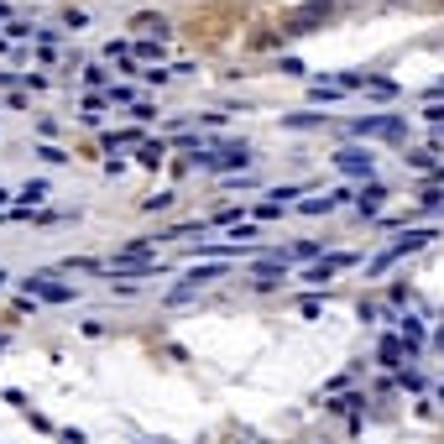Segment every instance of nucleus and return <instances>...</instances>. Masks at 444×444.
I'll list each match as a JSON object with an SVG mask.
<instances>
[{"label":"nucleus","mask_w":444,"mask_h":444,"mask_svg":"<svg viewBox=\"0 0 444 444\" xmlns=\"http://www.w3.org/2000/svg\"><path fill=\"white\" fill-rule=\"evenodd\" d=\"M439 230H408V235H402V240H392V246H387V251H376V257L366 262V272L376 277V272H387V267H392V262H402V257H408V251H419V246H428V240H434Z\"/></svg>","instance_id":"1"},{"label":"nucleus","mask_w":444,"mask_h":444,"mask_svg":"<svg viewBox=\"0 0 444 444\" xmlns=\"http://www.w3.org/2000/svg\"><path fill=\"white\" fill-rule=\"evenodd\" d=\"M21 293H26V298H47V303H69L74 298V288H69V282H52V272L21 277Z\"/></svg>","instance_id":"2"},{"label":"nucleus","mask_w":444,"mask_h":444,"mask_svg":"<svg viewBox=\"0 0 444 444\" xmlns=\"http://www.w3.org/2000/svg\"><path fill=\"white\" fill-rule=\"evenodd\" d=\"M194 163H204V168H246L251 163V146L246 141H220L214 152H199Z\"/></svg>","instance_id":"3"},{"label":"nucleus","mask_w":444,"mask_h":444,"mask_svg":"<svg viewBox=\"0 0 444 444\" xmlns=\"http://www.w3.org/2000/svg\"><path fill=\"white\" fill-rule=\"evenodd\" d=\"M351 131H356V136H387V141H397L402 136V120L397 115H361V120H351Z\"/></svg>","instance_id":"4"},{"label":"nucleus","mask_w":444,"mask_h":444,"mask_svg":"<svg viewBox=\"0 0 444 444\" xmlns=\"http://www.w3.org/2000/svg\"><path fill=\"white\" fill-rule=\"evenodd\" d=\"M334 168H340V173H351V178H371V173H376V152L345 146V152H334Z\"/></svg>","instance_id":"5"},{"label":"nucleus","mask_w":444,"mask_h":444,"mask_svg":"<svg viewBox=\"0 0 444 444\" xmlns=\"http://www.w3.org/2000/svg\"><path fill=\"white\" fill-rule=\"evenodd\" d=\"M356 262H361V257H351V251H340V257H319V262L303 272V282H314V288H319V282H329L334 272H345V267H356Z\"/></svg>","instance_id":"6"},{"label":"nucleus","mask_w":444,"mask_h":444,"mask_svg":"<svg viewBox=\"0 0 444 444\" xmlns=\"http://www.w3.org/2000/svg\"><path fill=\"white\" fill-rule=\"evenodd\" d=\"M214 277H225V267H220V262H204V267L194 262V267H188V277H183V288L194 293V288H204V282H214Z\"/></svg>","instance_id":"7"},{"label":"nucleus","mask_w":444,"mask_h":444,"mask_svg":"<svg viewBox=\"0 0 444 444\" xmlns=\"http://www.w3.org/2000/svg\"><path fill=\"white\" fill-rule=\"evenodd\" d=\"M382 204H387V188H382V183H371V188H361V194H356V209H361V214H376Z\"/></svg>","instance_id":"8"},{"label":"nucleus","mask_w":444,"mask_h":444,"mask_svg":"<svg viewBox=\"0 0 444 444\" xmlns=\"http://www.w3.org/2000/svg\"><path fill=\"white\" fill-rule=\"evenodd\" d=\"M376 356H382V366H402V356H413V345H402L397 334H387V340H382V351H376Z\"/></svg>","instance_id":"9"},{"label":"nucleus","mask_w":444,"mask_h":444,"mask_svg":"<svg viewBox=\"0 0 444 444\" xmlns=\"http://www.w3.org/2000/svg\"><path fill=\"white\" fill-rule=\"evenodd\" d=\"M345 89H351L345 78H314V84H308V94H314V100H340Z\"/></svg>","instance_id":"10"},{"label":"nucleus","mask_w":444,"mask_h":444,"mask_svg":"<svg viewBox=\"0 0 444 444\" xmlns=\"http://www.w3.org/2000/svg\"><path fill=\"white\" fill-rule=\"evenodd\" d=\"M351 199V188H340V194H325V199H303V214H329L334 204H345Z\"/></svg>","instance_id":"11"},{"label":"nucleus","mask_w":444,"mask_h":444,"mask_svg":"<svg viewBox=\"0 0 444 444\" xmlns=\"http://www.w3.org/2000/svg\"><path fill=\"white\" fill-rule=\"evenodd\" d=\"M47 194H52V188H47L42 178H32V183H21V188H16V204H42Z\"/></svg>","instance_id":"12"},{"label":"nucleus","mask_w":444,"mask_h":444,"mask_svg":"<svg viewBox=\"0 0 444 444\" xmlns=\"http://www.w3.org/2000/svg\"><path fill=\"white\" fill-rule=\"evenodd\" d=\"M131 26H141V32H157V42L168 37V21H163V16H152V11H141V16L131 21Z\"/></svg>","instance_id":"13"},{"label":"nucleus","mask_w":444,"mask_h":444,"mask_svg":"<svg viewBox=\"0 0 444 444\" xmlns=\"http://www.w3.org/2000/svg\"><path fill=\"white\" fill-rule=\"evenodd\" d=\"M402 340H408L413 351H419V345H423V325H419V319H413V314H402Z\"/></svg>","instance_id":"14"},{"label":"nucleus","mask_w":444,"mask_h":444,"mask_svg":"<svg viewBox=\"0 0 444 444\" xmlns=\"http://www.w3.org/2000/svg\"><path fill=\"white\" fill-rule=\"evenodd\" d=\"M361 89H371L376 100H392V94H397V84H392V78H366Z\"/></svg>","instance_id":"15"},{"label":"nucleus","mask_w":444,"mask_h":444,"mask_svg":"<svg viewBox=\"0 0 444 444\" xmlns=\"http://www.w3.org/2000/svg\"><path fill=\"white\" fill-rule=\"evenodd\" d=\"M408 163H413V168H423V173H434V168H439V157H434V146H423V152H408Z\"/></svg>","instance_id":"16"},{"label":"nucleus","mask_w":444,"mask_h":444,"mask_svg":"<svg viewBox=\"0 0 444 444\" xmlns=\"http://www.w3.org/2000/svg\"><path fill=\"white\" fill-rule=\"evenodd\" d=\"M423 115H428V120H434V126H444V94H434V100H428V105H423Z\"/></svg>","instance_id":"17"},{"label":"nucleus","mask_w":444,"mask_h":444,"mask_svg":"<svg viewBox=\"0 0 444 444\" xmlns=\"http://www.w3.org/2000/svg\"><path fill=\"white\" fill-rule=\"evenodd\" d=\"M37 157H42V163H52V168L69 163V152H63V146H37Z\"/></svg>","instance_id":"18"},{"label":"nucleus","mask_w":444,"mask_h":444,"mask_svg":"<svg viewBox=\"0 0 444 444\" xmlns=\"http://www.w3.org/2000/svg\"><path fill=\"white\" fill-rule=\"evenodd\" d=\"M293 257H319V240H298V246H288V262Z\"/></svg>","instance_id":"19"},{"label":"nucleus","mask_w":444,"mask_h":444,"mask_svg":"<svg viewBox=\"0 0 444 444\" xmlns=\"http://www.w3.org/2000/svg\"><path fill=\"white\" fill-rule=\"evenodd\" d=\"M319 120H325V115H288L282 126H293V131H308V126H319Z\"/></svg>","instance_id":"20"},{"label":"nucleus","mask_w":444,"mask_h":444,"mask_svg":"<svg viewBox=\"0 0 444 444\" xmlns=\"http://www.w3.org/2000/svg\"><path fill=\"white\" fill-rule=\"evenodd\" d=\"M141 163H146V168H157V163H163V146L146 141V146H141Z\"/></svg>","instance_id":"21"},{"label":"nucleus","mask_w":444,"mask_h":444,"mask_svg":"<svg viewBox=\"0 0 444 444\" xmlns=\"http://www.w3.org/2000/svg\"><path fill=\"white\" fill-rule=\"evenodd\" d=\"M0 21H11V6H0Z\"/></svg>","instance_id":"22"},{"label":"nucleus","mask_w":444,"mask_h":444,"mask_svg":"<svg viewBox=\"0 0 444 444\" xmlns=\"http://www.w3.org/2000/svg\"><path fill=\"white\" fill-rule=\"evenodd\" d=\"M434 340H439V351H444V329H439V334H434Z\"/></svg>","instance_id":"23"},{"label":"nucleus","mask_w":444,"mask_h":444,"mask_svg":"<svg viewBox=\"0 0 444 444\" xmlns=\"http://www.w3.org/2000/svg\"><path fill=\"white\" fill-rule=\"evenodd\" d=\"M0 282H6V272H0Z\"/></svg>","instance_id":"24"}]
</instances>
